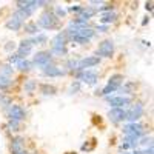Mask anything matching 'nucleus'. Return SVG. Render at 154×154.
<instances>
[{
  "label": "nucleus",
  "instance_id": "obj_7",
  "mask_svg": "<svg viewBox=\"0 0 154 154\" xmlns=\"http://www.w3.org/2000/svg\"><path fill=\"white\" fill-rule=\"evenodd\" d=\"M108 100V103L111 108H126V106H130L131 105V97H128V96H108L105 97Z\"/></svg>",
  "mask_w": 154,
  "mask_h": 154
},
{
  "label": "nucleus",
  "instance_id": "obj_17",
  "mask_svg": "<svg viewBox=\"0 0 154 154\" xmlns=\"http://www.w3.org/2000/svg\"><path fill=\"white\" fill-rule=\"evenodd\" d=\"M34 11H35L34 8H17L12 16H16L17 19H20L22 22H25V19H29L34 14Z\"/></svg>",
  "mask_w": 154,
  "mask_h": 154
},
{
  "label": "nucleus",
  "instance_id": "obj_31",
  "mask_svg": "<svg viewBox=\"0 0 154 154\" xmlns=\"http://www.w3.org/2000/svg\"><path fill=\"white\" fill-rule=\"evenodd\" d=\"M80 86H82V83L79 82V80H74L71 85H69V89H68V93L69 94H77L80 91Z\"/></svg>",
  "mask_w": 154,
  "mask_h": 154
},
{
  "label": "nucleus",
  "instance_id": "obj_38",
  "mask_svg": "<svg viewBox=\"0 0 154 154\" xmlns=\"http://www.w3.org/2000/svg\"><path fill=\"white\" fill-rule=\"evenodd\" d=\"M80 9H82V5H72V6L68 8V12H77V14H79Z\"/></svg>",
  "mask_w": 154,
  "mask_h": 154
},
{
  "label": "nucleus",
  "instance_id": "obj_36",
  "mask_svg": "<svg viewBox=\"0 0 154 154\" xmlns=\"http://www.w3.org/2000/svg\"><path fill=\"white\" fill-rule=\"evenodd\" d=\"M17 48V45H16V42H8L5 46H3V49L6 51V53H9V54H12V51H14Z\"/></svg>",
  "mask_w": 154,
  "mask_h": 154
},
{
  "label": "nucleus",
  "instance_id": "obj_41",
  "mask_svg": "<svg viewBox=\"0 0 154 154\" xmlns=\"http://www.w3.org/2000/svg\"><path fill=\"white\" fill-rule=\"evenodd\" d=\"M145 9L146 11H154V2H146L145 3Z\"/></svg>",
  "mask_w": 154,
  "mask_h": 154
},
{
  "label": "nucleus",
  "instance_id": "obj_11",
  "mask_svg": "<svg viewBox=\"0 0 154 154\" xmlns=\"http://www.w3.org/2000/svg\"><path fill=\"white\" fill-rule=\"evenodd\" d=\"M32 42L29 38H23V40L17 45V54L20 56V59H26L31 53H32Z\"/></svg>",
  "mask_w": 154,
  "mask_h": 154
},
{
  "label": "nucleus",
  "instance_id": "obj_6",
  "mask_svg": "<svg viewBox=\"0 0 154 154\" xmlns=\"http://www.w3.org/2000/svg\"><path fill=\"white\" fill-rule=\"evenodd\" d=\"M96 56L97 57H105V59H111L114 56V42L106 38V40H102L96 49Z\"/></svg>",
  "mask_w": 154,
  "mask_h": 154
},
{
  "label": "nucleus",
  "instance_id": "obj_3",
  "mask_svg": "<svg viewBox=\"0 0 154 154\" xmlns=\"http://www.w3.org/2000/svg\"><path fill=\"white\" fill-rule=\"evenodd\" d=\"M53 63V54L51 51H37L32 57V66H37V68H45L48 65Z\"/></svg>",
  "mask_w": 154,
  "mask_h": 154
},
{
  "label": "nucleus",
  "instance_id": "obj_43",
  "mask_svg": "<svg viewBox=\"0 0 154 154\" xmlns=\"http://www.w3.org/2000/svg\"><path fill=\"white\" fill-rule=\"evenodd\" d=\"M146 23H149V17H148V16H146V17H143V20H142V25H143V26H145Z\"/></svg>",
  "mask_w": 154,
  "mask_h": 154
},
{
  "label": "nucleus",
  "instance_id": "obj_42",
  "mask_svg": "<svg viewBox=\"0 0 154 154\" xmlns=\"http://www.w3.org/2000/svg\"><path fill=\"white\" fill-rule=\"evenodd\" d=\"M143 152L145 154H154V149L152 148H146V149H143Z\"/></svg>",
  "mask_w": 154,
  "mask_h": 154
},
{
  "label": "nucleus",
  "instance_id": "obj_12",
  "mask_svg": "<svg viewBox=\"0 0 154 154\" xmlns=\"http://www.w3.org/2000/svg\"><path fill=\"white\" fill-rule=\"evenodd\" d=\"M108 119L112 123H120V122L126 120V109H123V108H111L108 111Z\"/></svg>",
  "mask_w": 154,
  "mask_h": 154
},
{
  "label": "nucleus",
  "instance_id": "obj_37",
  "mask_svg": "<svg viewBox=\"0 0 154 154\" xmlns=\"http://www.w3.org/2000/svg\"><path fill=\"white\" fill-rule=\"evenodd\" d=\"M134 85L133 83H126V85H122L120 86V91L123 93V94H131V88H133Z\"/></svg>",
  "mask_w": 154,
  "mask_h": 154
},
{
  "label": "nucleus",
  "instance_id": "obj_5",
  "mask_svg": "<svg viewBox=\"0 0 154 154\" xmlns=\"http://www.w3.org/2000/svg\"><path fill=\"white\" fill-rule=\"evenodd\" d=\"M75 79L80 83H86V85H96L99 80V72L94 69H86V71H79L75 72Z\"/></svg>",
  "mask_w": 154,
  "mask_h": 154
},
{
  "label": "nucleus",
  "instance_id": "obj_25",
  "mask_svg": "<svg viewBox=\"0 0 154 154\" xmlns=\"http://www.w3.org/2000/svg\"><path fill=\"white\" fill-rule=\"evenodd\" d=\"M65 68H66V69H65L66 72L75 74V72H77V68H79V59H69V60L66 62Z\"/></svg>",
  "mask_w": 154,
  "mask_h": 154
},
{
  "label": "nucleus",
  "instance_id": "obj_8",
  "mask_svg": "<svg viewBox=\"0 0 154 154\" xmlns=\"http://www.w3.org/2000/svg\"><path fill=\"white\" fill-rule=\"evenodd\" d=\"M143 116V106L142 103H136V105H131L130 108L126 109V120L128 123H136L140 117Z\"/></svg>",
  "mask_w": 154,
  "mask_h": 154
},
{
  "label": "nucleus",
  "instance_id": "obj_19",
  "mask_svg": "<svg viewBox=\"0 0 154 154\" xmlns=\"http://www.w3.org/2000/svg\"><path fill=\"white\" fill-rule=\"evenodd\" d=\"M96 14H97V9L96 8H93V6H82V9L79 12V17L88 22L91 17H94Z\"/></svg>",
  "mask_w": 154,
  "mask_h": 154
},
{
  "label": "nucleus",
  "instance_id": "obj_30",
  "mask_svg": "<svg viewBox=\"0 0 154 154\" xmlns=\"http://www.w3.org/2000/svg\"><path fill=\"white\" fill-rule=\"evenodd\" d=\"M12 72H14V68H12L9 63L8 65H2L0 66V74L2 75H6V77H11L12 75Z\"/></svg>",
  "mask_w": 154,
  "mask_h": 154
},
{
  "label": "nucleus",
  "instance_id": "obj_4",
  "mask_svg": "<svg viewBox=\"0 0 154 154\" xmlns=\"http://www.w3.org/2000/svg\"><path fill=\"white\" fill-rule=\"evenodd\" d=\"M123 134L125 136H130V137H136V139H142L143 134H145V130H143V125L142 123H125L123 125Z\"/></svg>",
  "mask_w": 154,
  "mask_h": 154
},
{
  "label": "nucleus",
  "instance_id": "obj_48",
  "mask_svg": "<svg viewBox=\"0 0 154 154\" xmlns=\"http://www.w3.org/2000/svg\"><path fill=\"white\" fill-rule=\"evenodd\" d=\"M20 154H28V152H26V151H23V152H20Z\"/></svg>",
  "mask_w": 154,
  "mask_h": 154
},
{
  "label": "nucleus",
  "instance_id": "obj_26",
  "mask_svg": "<svg viewBox=\"0 0 154 154\" xmlns=\"http://www.w3.org/2000/svg\"><path fill=\"white\" fill-rule=\"evenodd\" d=\"M69 26H72V28H88V22L86 20H83V19H80V17H75V19H72L71 22H69Z\"/></svg>",
  "mask_w": 154,
  "mask_h": 154
},
{
  "label": "nucleus",
  "instance_id": "obj_46",
  "mask_svg": "<svg viewBox=\"0 0 154 154\" xmlns=\"http://www.w3.org/2000/svg\"><path fill=\"white\" fill-rule=\"evenodd\" d=\"M142 43H143V45H145V46H149V45H151V43H149V42H146V40H143V42H142Z\"/></svg>",
  "mask_w": 154,
  "mask_h": 154
},
{
  "label": "nucleus",
  "instance_id": "obj_9",
  "mask_svg": "<svg viewBox=\"0 0 154 154\" xmlns=\"http://www.w3.org/2000/svg\"><path fill=\"white\" fill-rule=\"evenodd\" d=\"M8 117H9V120H16V122L20 123L22 120H25V117H26V111H25V108L20 106V105H11L8 108Z\"/></svg>",
  "mask_w": 154,
  "mask_h": 154
},
{
  "label": "nucleus",
  "instance_id": "obj_13",
  "mask_svg": "<svg viewBox=\"0 0 154 154\" xmlns=\"http://www.w3.org/2000/svg\"><path fill=\"white\" fill-rule=\"evenodd\" d=\"M40 71H42V74H43L45 77H63V75L66 74V71H65V69H62V68L56 66L54 63H51V65H48V66L42 68Z\"/></svg>",
  "mask_w": 154,
  "mask_h": 154
},
{
  "label": "nucleus",
  "instance_id": "obj_20",
  "mask_svg": "<svg viewBox=\"0 0 154 154\" xmlns=\"http://www.w3.org/2000/svg\"><path fill=\"white\" fill-rule=\"evenodd\" d=\"M16 68H17L20 72H29L34 66H32V62H31V60H28V59H20V60L17 62Z\"/></svg>",
  "mask_w": 154,
  "mask_h": 154
},
{
  "label": "nucleus",
  "instance_id": "obj_35",
  "mask_svg": "<svg viewBox=\"0 0 154 154\" xmlns=\"http://www.w3.org/2000/svg\"><path fill=\"white\" fill-rule=\"evenodd\" d=\"M6 126H8V130H11V131H19L20 123H19V122H16V120H8Z\"/></svg>",
  "mask_w": 154,
  "mask_h": 154
},
{
  "label": "nucleus",
  "instance_id": "obj_29",
  "mask_svg": "<svg viewBox=\"0 0 154 154\" xmlns=\"http://www.w3.org/2000/svg\"><path fill=\"white\" fill-rule=\"evenodd\" d=\"M11 105H12V103H11V99H9L6 94L0 93V106H2V108H5V109L8 111V108H9Z\"/></svg>",
  "mask_w": 154,
  "mask_h": 154
},
{
  "label": "nucleus",
  "instance_id": "obj_39",
  "mask_svg": "<svg viewBox=\"0 0 154 154\" xmlns=\"http://www.w3.org/2000/svg\"><path fill=\"white\" fill-rule=\"evenodd\" d=\"M108 28H109V26H108V25H100V23H99L96 29H97L99 32H106V31H108Z\"/></svg>",
  "mask_w": 154,
  "mask_h": 154
},
{
  "label": "nucleus",
  "instance_id": "obj_47",
  "mask_svg": "<svg viewBox=\"0 0 154 154\" xmlns=\"http://www.w3.org/2000/svg\"><path fill=\"white\" fill-rule=\"evenodd\" d=\"M65 154H77V152H65Z\"/></svg>",
  "mask_w": 154,
  "mask_h": 154
},
{
  "label": "nucleus",
  "instance_id": "obj_10",
  "mask_svg": "<svg viewBox=\"0 0 154 154\" xmlns=\"http://www.w3.org/2000/svg\"><path fill=\"white\" fill-rule=\"evenodd\" d=\"M99 63H100V57H97V56H86V57L79 60V68H77V72L91 69V68L97 66Z\"/></svg>",
  "mask_w": 154,
  "mask_h": 154
},
{
  "label": "nucleus",
  "instance_id": "obj_14",
  "mask_svg": "<svg viewBox=\"0 0 154 154\" xmlns=\"http://www.w3.org/2000/svg\"><path fill=\"white\" fill-rule=\"evenodd\" d=\"M5 26H6V29H9V31H20V29L23 28V22H22L20 19H17L16 16H12V17H9V19L6 20Z\"/></svg>",
  "mask_w": 154,
  "mask_h": 154
},
{
  "label": "nucleus",
  "instance_id": "obj_40",
  "mask_svg": "<svg viewBox=\"0 0 154 154\" xmlns=\"http://www.w3.org/2000/svg\"><path fill=\"white\" fill-rule=\"evenodd\" d=\"M48 5H49V2H45V0H37V6L38 8H45Z\"/></svg>",
  "mask_w": 154,
  "mask_h": 154
},
{
  "label": "nucleus",
  "instance_id": "obj_32",
  "mask_svg": "<svg viewBox=\"0 0 154 154\" xmlns=\"http://www.w3.org/2000/svg\"><path fill=\"white\" fill-rule=\"evenodd\" d=\"M66 12H68V9H65L63 6H54V14L57 16L59 20L63 19V17H66Z\"/></svg>",
  "mask_w": 154,
  "mask_h": 154
},
{
  "label": "nucleus",
  "instance_id": "obj_22",
  "mask_svg": "<svg viewBox=\"0 0 154 154\" xmlns=\"http://www.w3.org/2000/svg\"><path fill=\"white\" fill-rule=\"evenodd\" d=\"M40 93L43 96H56L57 94V88L54 85H49V83H40Z\"/></svg>",
  "mask_w": 154,
  "mask_h": 154
},
{
  "label": "nucleus",
  "instance_id": "obj_33",
  "mask_svg": "<svg viewBox=\"0 0 154 154\" xmlns=\"http://www.w3.org/2000/svg\"><path fill=\"white\" fill-rule=\"evenodd\" d=\"M111 11H114V6H112L111 3H103L102 6H99V9H97V12H100V14H105V12H111Z\"/></svg>",
  "mask_w": 154,
  "mask_h": 154
},
{
  "label": "nucleus",
  "instance_id": "obj_28",
  "mask_svg": "<svg viewBox=\"0 0 154 154\" xmlns=\"http://www.w3.org/2000/svg\"><path fill=\"white\" fill-rule=\"evenodd\" d=\"M123 142H125V143H128V146H130V148H133V149H137V146H139V139H136V137L125 136Z\"/></svg>",
  "mask_w": 154,
  "mask_h": 154
},
{
  "label": "nucleus",
  "instance_id": "obj_15",
  "mask_svg": "<svg viewBox=\"0 0 154 154\" xmlns=\"http://www.w3.org/2000/svg\"><path fill=\"white\" fill-rule=\"evenodd\" d=\"M23 137L20 136H16V137H12L11 140V154H20L23 152Z\"/></svg>",
  "mask_w": 154,
  "mask_h": 154
},
{
  "label": "nucleus",
  "instance_id": "obj_1",
  "mask_svg": "<svg viewBox=\"0 0 154 154\" xmlns=\"http://www.w3.org/2000/svg\"><path fill=\"white\" fill-rule=\"evenodd\" d=\"M69 42L66 31L57 32L53 38H51V54L53 56H66L68 49H66V43Z\"/></svg>",
  "mask_w": 154,
  "mask_h": 154
},
{
  "label": "nucleus",
  "instance_id": "obj_23",
  "mask_svg": "<svg viewBox=\"0 0 154 154\" xmlns=\"http://www.w3.org/2000/svg\"><path fill=\"white\" fill-rule=\"evenodd\" d=\"M35 88H37V80H34V79H28V80H25L23 91L26 93V94H32V93L35 91Z\"/></svg>",
  "mask_w": 154,
  "mask_h": 154
},
{
  "label": "nucleus",
  "instance_id": "obj_2",
  "mask_svg": "<svg viewBox=\"0 0 154 154\" xmlns=\"http://www.w3.org/2000/svg\"><path fill=\"white\" fill-rule=\"evenodd\" d=\"M37 25H38V28L49 29V31L57 29L60 26L57 16L54 14V11H51V9H46V11L42 12L40 17H38V20H37Z\"/></svg>",
  "mask_w": 154,
  "mask_h": 154
},
{
  "label": "nucleus",
  "instance_id": "obj_45",
  "mask_svg": "<svg viewBox=\"0 0 154 154\" xmlns=\"http://www.w3.org/2000/svg\"><path fill=\"white\" fill-rule=\"evenodd\" d=\"M149 148H152V149H154V137L151 139V145H149Z\"/></svg>",
  "mask_w": 154,
  "mask_h": 154
},
{
  "label": "nucleus",
  "instance_id": "obj_27",
  "mask_svg": "<svg viewBox=\"0 0 154 154\" xmlns=\"http://www.w3.org/2000/svg\"><path fill=\"white\" fill-rule=\"evenodd\" d=\"M11 85H12V79H11V77H6V75L0 74V89H8Z\"/></svg>",
  "mask_w": 154,
  "mask_h": 154
},
{
  "label": "nucleus",
  "instance_id": "obj_16",
  "mask_svg": "<svg viewBox=\"0 0 154 154\" xmlns=\"http://www.w3.org/2000/svg\"><path fill=\"white\" fill-rule=\"evenodd\" d=\"M123 82H125V77H123V74L116 72V74H112V75L109 77V79H108V83H106V85H109V86L116 88V89L119 91L120 86L123 85Z\"/></svg>",
  "mask_w": 154,
  "mask_h": 154
},
{
  "label": "nucleus",
  "instance_id": "obj_18",
  "mask_svg": "<svg viewBox=\"0 0 154 154\" xmlns=\"http://www.w3.org/2000/svg\"><path fill=\"white\" fill-rule=\"evenodd\" d=\"M117 12L116 11H111V12H105V14H100V19H99V22H100V25H108L109 26V23H114L116 20H117Z\"/></svg>",
  "mask_w": 154,
  "mask_h": 154
},
{
  "label": "nucleus",
  "instance_id": "obj_34",
  "mask_svg": "<svg viewBox=\"0 0 154 154\" xmlns=\"http://www.w3.org/2000/svg\"><path fill=\"white\" fill-rule=\"evenodd\" d=\"M20 60V56L17 54V53H12V54H9L8 56V63L12 66V65H17V62Z\"/></svg>",
  "mask_w": 154,
  "mask_h": 154
},
{
  "label": "nucleus",
  "instance_id": "obj_24",
  "mask_svg": "<svg viewBox=\"0 0 154 154\" xmlns=\"http://www.w3.org/2000/svg\"><path fill=\"white\" fill-rule=\"evenodd\" d=\"M29 40L32 42V45H46L48 43V35L45 32H38L37 35L29 38Z\"/></svg>",
  "mask_w": 154,
  "mask_h": 154
},
{
  "label": "nucleus",
  "instance_id": "obj_21",
  "mask_svg": "<svg viewBox=\"0 0 154 154\" xmlns=\"http://www.w3.org/2000/svg\"><path fill=\"white\" fill-rule=\"evenodd\" d=\"M23 29H25V32L29 34V35H37L38 34V25H37V22L29 20L26 23H23Z\"/></svg>",
  "mask_w": 154,
  "mask_h": 154
},
{
  "label": "nucleus",
  "instance_id": "obj_44",
  "mask_svg": "<svg viewBox=\"0 0 154 154\" xmlns=\"http://www.w3.org/2000/svg\"><path fill=\"white\" fill-rule=\"evenodd\" d=\"M133 154H145V152H143V149H134Z\"/></svg>",
  "mask_w": 154,
  "mask_h": 154
}]
</instances>
